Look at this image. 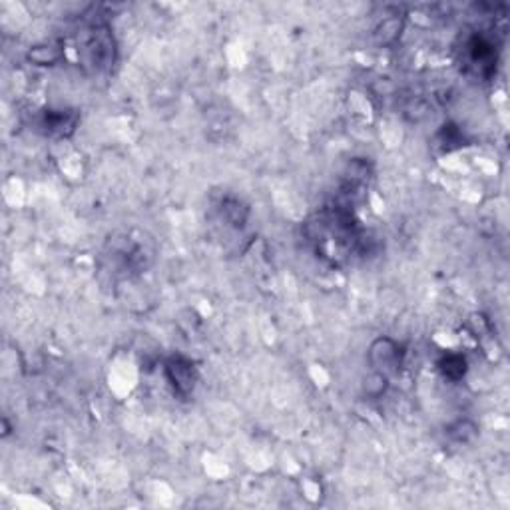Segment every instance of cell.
Listing matches in <instances>:
<instances>
[{"label": "cell", "mask_w": 510, "mask_h": 510, "mask_svg": "<svg viewBox=\"0 0 510 510\" xmlns=\"http://www.w3.org/2000/svg\"><path fill=\"white\" fill-rule=\"evenodd\" d=\"M439 369H441V373L450 379V381H459V379H463L465 377V373H467V359L463 357V355H445L443 359H441V363H439Z\"/></svg>", "instance_id": "5b68a950"}, {"label": "cell", "mask_w": 510, "mask_h": 510, "mask_svg": "<svg viewBox=\"0 0 510 510\" xmlns=\"http://www.w3.org/2000/svg\"><path fill=\"white\" fill-rule=\"evenodd\" d=\"M48 134H58V136H64L66 132H72L74 126H76V116L74 114H68V112H48L44 116V124Z\"/></svg>", "instance_id": "3957f363"}, {"label": "cell", "mask_w": 510, "mask_h": 510, "mask_svg": "<svg viewBox=\"0 0 510 510\" xmlns=\"http://www.w3.org/2000/svg\"><path fill=\"white\" fill-rule=\"evenodd\" d=\"M389 377L385 373H379V371H371L367 379H365V393L373 399H379L385 391H387Z\"/></svg>", "instance_id": "ba28073f"}, {"label": "cell", "mask_w": 510, "mask_h": 510, "mask_svg": "<svg viewBox=\"0 0 510 510\" xmlns=\"http://www.w3.org/2000/svg\"><path fill=\"white\" fill-rule=\"evenodd\" d=\"M403 359H405V351L391 337H379L369 347V363L373 371L385 373L387 377L401 369Z\"/></svg>", "instance_id": "6da1fadb"}, {"label": "cell", "mask_w": 510, "mask_h": 510, "mask_svg": "<svg viewBox=\"0 0 510 510\" xmlns=\"http://www.w3.org/2000/svg\"><path fill=\"white\" fill-rule=\"evenodd\" d=\"M447 434H449L454 443L467 445V443H472V441L476 439L478 427H476L472 421H469V419H459V421H454L449 429H447Z\"/></svg>", "instance_id": "277c9868"}, {"label": "cell", "mask_w": 510, "mask_h": 510, "mask_svg": "<svg viewBox=\"0 0 510 510\" xmlns=\"http://www.w3.org/2000/svg\"><path fill=\"white\" fill-rule=\"evenodd\" d=\"M62 58V52L58 50V46H52V44H44V46H34L30 52H28V60H32L34 64H40V66H52Z\"/></svg>", "instance_id": "8992f818"}, {"label": "cell", "mask_w": 510, "mask_h": 510, "mask_svg": "<svg viewBox=\"0 0 510 510\" xmlns=\"http://www.w3.org/2000/svg\"><path fill=\"white\" fill-rule=\"evenodd\" d=\"M165 377L174 391H178L180 395H187L196 387L198 371H196V365L187 361L185 357H170L165 363Z\"/></svg>", "instance_id": "7a4b0ae2"}, {"label": "cell", "mask_w": 510, "mask_h": 510, "mask_svg": "<svg viewBox=\"0 0 510 510\" xmlns=\"http://www.w3.org/2000/svg\"><path fill=\"white\" fill-rule=\"evenodd\" d=\"M401 30H403V21H399V19H387V21L379 26V30H377V40H379V44H391V42H395L399 38Z\"/></svg>", "instance_id": "52a82bcc"}]
</instances>
